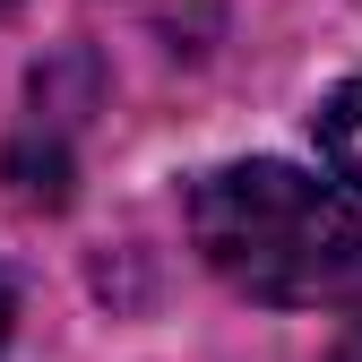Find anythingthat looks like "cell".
<instances>
[{"instance_id":"1","label":"cell","mask_w":362,"mask_h":362,"mask_svg":"<svg viewBox=\"0 0 362 362\" xmlns=\"http://www.w3.org/2000/svg\"><path fill=\"white\" fill-rule=\"evenodd\" d=\"M190 242L233 293L320 310L362 293V207L293 164H216L190 190Z\"/></svg>"},{"instance_id":"2","label":"cell","mask_w":362,"mask_h":362,"mask_svg":"<svg viewBox=\"0 0 362 362\" xmlns=\"http://www.w3.org/2000/svg\"><path fill=\"white\" fill-rule=\"evenodd\" d=\"M320 156H328V173L345 181V190L362 199V78H345L337 95L320 104Z\"/></svg>"},{"instance_id":"3","label":"cell","mask_w":362,"mask_h":362,"mask_svg":"<svg viewBox=\"0 0 362 362\" xmlns=\"http://www.w3.org/2000/svg\"><path fill=\"white\" fill-rule=\"evenodd\" d=\"M328 362H362V310H354V320H345V337L328 345Z\"/></svg>"},{"instance_id":"4","label":"cell","mask_w":362,"mask_h":362,"mask_svg":"<svg viewBox=\"0 0 362 362\" xmlns=\"http://www.w3.org/2000/svg\"><path fill=\"white\" fill-rule=\"evenodd\" d=\"M9 320H18V293H9V276H0V345H9Z\"/></svg>"}]
</instances>
